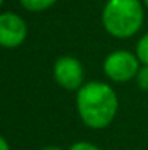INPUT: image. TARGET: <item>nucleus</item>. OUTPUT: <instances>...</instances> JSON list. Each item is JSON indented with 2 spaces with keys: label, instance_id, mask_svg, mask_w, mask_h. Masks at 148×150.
Here are the masks:
<instances>
[{
  "label": "nucleus",
  "instance_id": "nucleus-1",
  "mask_svg": "<svg viewBox=\"0 0 148 150\" xmlns=\"http://www.w3.org/2000/svg\"><path fill=\"white\" fill-rule=\"evenodd\" d=\"M118 96L104 81L84 83L76 91V110L81 121L91 129H104L115 120L118 112Z\"/></svg>",
  "mask_w": 148,
  "mask_h": 150
},
{
  "label": "nucleus",
  "instance_id": "nucleus-2",
  "mask_svg": "<svg viewBox=\"0 0 148 150\" xmlns=\"http://www.w3.org/2000/svg\"><path fill=\"white\" fill-rule=\"evenodd\" d=\"M104 29L115 38H129L143 24V5L140 0H108L102 11Z\"/></svg>",
  "mask_w": 148,
  "mask_h": 150
},
{
  "label": "nucleus",
  "instance_id": "nucleus-3",
  "mask_svg": "<svg viewBox=\"0 0 148 150\" xmlns=\"http://www.w3.org/2000/svg\"><path fill=\"white\" fill-rule=\"evenodd\" d=\"M140 69V61L137 54L126 50H116L110 53L104 61V72L110 80L116 83H124L137 77Z\"/></svg>",
  "mask_w": 148,
  "mask_h": 150
},
{
  "label": "nucleus",
  "instance_id": "nucleus-4",
  "mask_svg": "<svg viewBox=\"0 0 148 150\" xmlns=\"http://www.w3.org/2000/svg\"><path fill=\"white\" fill-rule=\"evenodd\" d=\"M53 75L56 83L67 91H78L84 85L83 66L73 56H62L56 61L53 67Z\"/></svg>",
  "mask_w": 148,
  "mask_h": 150
},
{
  "label": "nucleus",
  "instance_id": "nucleus-5",
  "mask_svg": "<svg viewBox=\"0 0 148 150\" xmlns=\"http://www.w3.org/2000/svg\"><path fill=\"white\" fill-rule=\"evenodd\" d=\"M27 37V24L19 15L11 11L0 13V46L18 48Z\"/></svg>",
  "mask_w": 148,
  "mask_h": 150
},
{
  "label": "nucleus",
  "instance_id": "nucleus-6",
  "mask_svg": "<svg viewBox=\"0 0 148 150\" xmlns=\"http://www.w3.org/2000/svg\"><path fill=\"white\" fill-rule=\"evenodd\" d=\"M19 2L27 11L38 13V11H45V10H48L49 6H53L58 0H19Z\"/></svg>",
  "mask_w": 148,
  "mask_h": 150
},
{
  "label": "nucleus",
  "instance_id": "nucleus-7",
  "mask_svg": "<svg viewBox=\"0 0 148 150\" xmlns=\"http://www.w3.org/2000/svg\"><path fill=\"white\" fill-rule=\"evenodd\" d=\"M135 54L139 61L143 64V66H148V32L143 37H140V40L137 42L135 46Z\"/></svg>",
  "mask_w": 148,
  "mask_h": 150
},
{
  "label": "nucleus",
  "instance_id": "nucleus-8",
  "mask_svg": "<svg viewBox=\"0 0 148 150\" xmlns=\"http://www.w3.org/2000/svg\"><path fill=\"white\" fill-rule=\"evenodd\" d=\"M135 78H137V85L140 86V90L148 91V66L140 67Z\"/></svg>",
  "mask_w": 148,
  "mask_h": 150
},
{
  "label": "nucleus",
  "instance_id": "nucleus-9",
  "mask_svg": "<svg viewBox=\"0 0 148 150\" xmlns=\"http://www.w3.org/2000/svg\"><path fill=\"white\" fill-rule=\"evenodd\" d=\"M69 150H100V149H99L97 145L91 144V142L81 141V142H75V144H72Z\"/></svg>",
  "mask_w": 148,
  "mask_h": 150
},
{
  "label": "nucleus",
  "instance_id": "nucleus-10",
  "mask_svg": "<svg viewBox=\"0 0 148 150\" xmlns=\"http://www.w3.org/2000/svg\"><path fill=\"white\" fill-rule=\"evenodd\" d=\"M0 150H10V144L2 134H0Z\"/></svg>",
  "mask_w": 148,
  "mask_h": 150
},
{
  "label": "nucleus",
  "instance_id": "nucleus-11",
  "mask_svg": "<svg viewBox=\"0 0 148 150\" xmlns=\"http://www.w3.org/2000/svg\"><path fill=\"white\" fill-rule=\"evenodd\" d=\"M41 150H62L61 147H56V145H48V147H43Z\"/></svg>",
  "mask_w": 148,
  "mask_h": 150
},
{
  "label": "nucleus",
  "instance_id": "nucleus-12",
  "mask_svg": "<svg viewBox=\"0 0 148 150\" xmlns=\"http://www.w3.org/2000/svg\"><path fill=\"white\" fill-rule=\"evenodd\" d=\"M143 3H145V8L148 10V0H143Z\"/></svg>",
  "mask_w": 148,
  "mask_h": 150
},
{
  "label": "nucleus",
  "instance_id": "nucleus-13",
  "mask_svg": "<svg viewBox=\"0 0 148 150\" xmlns=\"http://www.w3.org/2000/svg\"><path fill=\"white\" fill-rule=\"evenodd\" d=\"M2 3H3V0H0V6H2Z\"/></svg>",
  "mask_w": 148,
  "mask_h": 150
}]
</instances>
